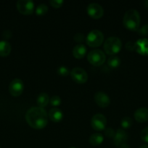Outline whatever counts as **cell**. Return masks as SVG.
<instances>
[{"label": "cell", "mask_w": 148, "mask_h": 148, "mask_svg": "<svg viewBox=\"0 0 148 148\" xmlns=\"http://www.w3.org/2000/svg\"><path fill=\"white\" fill-rule=\"evenodd\" d=\"M26 120L32 128H44L48 123V114L46 110L39 106L31 107L26 114Z\"/></svg>", "instance_id": "1"}, {"label": "cell", "mask_w": 148, "mask_h": 148, "mask_svg": "<svg viewBox=\"0 0 148 148\" xmlns=\"http://www.w3.org/2000/svg\"><path fill=\"white\" fill-rule=\"evenodd\" d=\"M140 14L134 9H131L126 12L123 16V23L125 27L130 30H138L140 25Z\"/></svg>", "instance_id": "2"}, {"label": "cell", "mask_w": 148, "mask_h": 148, "mask_svg": "<svg viewBox=\"0 0 148 148\" xmlns=\"http://www.w3.org/2000/svg\"><path fill=\"white\" fill-rule=\"evenodd\" d=\"M122 47V42L119 38L111 36L107 38L104 43V51L110 55L118 53Z\"/></svg>", "instance_id": "3"}, {"label": "cell", "mask_w": 148, "mask_h": 148, "mask_svg": "<svg viewBox=\"0 0 148 148\" xmlns=\"http://www.w3.org/2000/svg\"><path fill=\"white\" fill-rule=\"evenodd\" d=\"M104 40V35L100 30H92L87 34L86 41L90 47L100 46Z\"/></svg>", "instance_id": "4"}, {"label": "cell", "mask_w": 148, "mask_h": 148, "mask_svg": "<svg viewBox=\"0 0 148 148\" xmlns=\"http://www.w3.org/2000/svg\"><path fill=\"white\" fill-rule=\"evenodd\" d=\"M87 59L94 66H100L105 62L106 56L100 49H94L87 55Z\"/></svg>", "instance_id": "5"}, {"label": "cell", "mask_w": 148, "mask_h": 148, "mask_svg": "<svg viewBox=\"0 0 148 148\" xmlns=\"http://www.w3.org/2000/svg\"><path fill=\"white\" fill-rule=\"evenodd\" d=\"M91 125L94 130L102 131L105 129L107 125V119L102 114H95L91 118Z\"/></svg>", "instance_id": "6"}, {"label": "cell", "mask_w": 148, "mask_h": 148, "mask_svg": "<svg viewBox=\"0 0 148 148\" xmlns=\"http://www.w3.org/2000/svg\"><path fill=\"white\" fill-rule=\"evenodd\" d=\"M17 8L22 14H30L34 10V2L31 0H19L17 2Z\"/></svg>", "instance_id": "7"}, {"label": "cell", "mask_w": 148, "mask_h": 148, "mask_svg": "<svg viewBox=\"0 0 148 148\" xmlns=\"http://www.w3.org/2000/svg\"><path fill=\"white\" fill-rule=\"evenodd\" d=\"M23 89H24L23 82L18 78L12 79L9 85V91L13 96H19L21 95Z\"/></svg>", "instance_id": "8"}, {"label": "cell", "mask_w": 148, "mask_h": 148, "mask_svg": "<svg viewBox=\"0 0 148 148\" xmlns=\"http://www.w3.org/2000/svg\"><path fill=\"white\" fill-rule=\"evenodd\" d=\"M71 76L72 79L78 83H84L88 79L87 72L81 67L73 68L71 72Z\"/></svg>", "instance_id": "9"}, {"label": "cell", "mask_w": 148, "mask_h": 148, "mask_svg": "<svg viewBox=\"0 0 148 148\" xmlns=\"http://www.w3.org/2000/svg\"><path fill=\"white\" fill-rule=\"evenodd\" d=\"M86 10L89 15L94 19L100 18L104 14V10L102 7L98 3H91L87 6Z\"/></svg>", "instance_id": "10"}, {"label": "cell", "mask_w": 148, "mask_h": 148, "mask_svg": "<svg viewBox=\"0 0 148 148\" xmlns=\"http://www.w3.org/2000/svg\"><path fill=\"white\" fill-rule=\"evenodd\" d=\"M94 100L97 105L100 107H107L110 105V97L102 91H98L94 95Z\"/></svg>", "instance_id": "11"}, {"label": "cell", "mask_w": 148, "mask_h": 148, "mask_svg": "<svg viewBox=\"0 0 148 148\" xmlns=\"http://www.w3.org/2000/svg\"><path fill=\"white\" fill-rule=\"evenodd\" d=\"M135 51L139 54L147 56L148 55V38H142L135 42Z\"/></svg>", "instance_id": "12"}, {"label": "cell", "mask_w": 148, "mask_h": 148, "mask_svg": "<svg viewBox=\"0 0 148 148\" xmlns=\"http://www.w3.org/2000/svg\"><path fill=\"white\" fill-rule=\"evenodd\" d=\"M127 140L128 134L124 130H122V129H118L115 132V134L113 137V140H114V143L116 146L120 147L122 145L125 144Z\"/></svg>", "instance_id": "13"}, {"label": "cell", "mask_w": 148, "mask_h": 148, "mask_svg": "<svg viewBox=\"0 0 148 148\" xmlns=\"http://www.w3.org/2000/svg\"><path fill=\"white\" fill-rule=\"evenodd\" d=\"M134 118L136 121L140 123L148 121V108L145 107L138 108L134 113Z\"/></svg>", "instance_id": "14"}, {"label": "cell", "mask_w": 148, "mask_h": 148, "mask_svg": "<svg viewBox=\"0 0 148 148\" xmlns=\"http://www.w3.org/2000/svg\"><path fill=\"white\" fill-rule=\"evenodd\" d=\"M48 116L54 122H59L63 118V113L59 108H53L49 110Z\"/></svg>", "instance_id": "15"}, {"label": "cell", "mask_w": 148, "mask_h": 148, "mask_svg": "<svg viewBox=\"0 0 148 148\" xmlns=\"http://www.w3.org/2000/svg\"><path fill=\"white\" fill-rule=\"evenodd\" d=\"M86 48L83 44H78L73 49V54L76 59H81L86 53Z\"/></svg>", "instance_id": "16"}, {"label": "cell", "mask_w": 148, "mask_h": 148, "mask_svg": "<svg viewBox=\"0 0 148 148\" xmlns=\"http://www.w3.org/2000/svg\"><path fill=\"white\" fill-rule=\"evenodd\" d=\"M11 45L7 40H0V56H7L11 52Z\"/></svg>", "instance_id": "17"}, {"label": "cell", "mask_w": 148, "mask_h": 148, "mask_svg": "<svg viewBox=\"0 0 148 148\" xmlns=\"http://www.w3.org/2000/svg\"><path fill=\"white\" fill-rule=\"evenodd\" d=\"M49 97L46 92H41V93L39 94L37 97V104L39 105V107L41 108H44V107L46 106L47 104L49 103Z\"/></svg>", "instance_id": "18"}, {"label": "cell", "mask_w": 148, "mask_h": 148, "mask_svg": "<svg viewBox=\"0 0 148 148\" xmlns=\"http://www.w3.org/2000/svg\"><path fill=\"white\" fill-rule=\"evenodd\" d=\"M103 140H104V137H103L102 134H100V133H94L89 137L90 144L94 146L101 145Z\"/></svg>", "instance_id": "19"}, {"label": "cell", "mask_w": 148, "mask_h": 148, "mask_svg": "<svg viewBox=\"0 0 148 148\" xmlns=\"http://www.w3.org/2000/svg\"><path fill=\"white\" fill-rule=\"evenodd\" d=\"M120 59L117 56H111L107 59V64L111 68H116L120 65Z\"/></svg>", "instance_id": "20"}, {"label": "cell", "mask_w": 148, "mask_h": 148, "mask_svg": "<svg viewBox=\"0 0 148 148\" xmlns=\"http://www.w3.org/2000/svg\"><path fill=\"white\" fill-rule=\"evenodd\" d=\"M48 8L47 5L45 4H40L37 6L36 9V13L38 15H44V14H46L48 12Z\"/></svg>", "instance_id": "21"}, {"label": "cell", "mask_w": 148, "mask_h": 148, "mask_svg": "<svg viewBox=\"0 0 148 148\" xmlns=\"http://www.w3.org/2000/svg\"><path fill=\"white\" fill-rule=\"evenodd\" d=\"M132 124V119L129 116H125L122 119L121 121H120V125L123 129H129L131 127Z\"/></svg>", "instance_id": "22"}, {"label": "cell", "mask_w": 148, "mask_h": 148, "mask_svg": "<svg viewBox=\"0 0 148 148\" xmlns=\"http://www.w3.org/2000/svg\"><path fill=\"white\" fill-rule=\"evenodd\" d=\"M57 72L58 75H61V76H67L70 73L69 69L65 66H59L57 69Z\"/></svg>", "instance_id": "23"}, {"label": "cell", "mask_w": 148, "mask_h": 148, "mask_svg": "<svg viewBox=\"0 0 148 148\" xmlns=\"http://www.w3.org/2000/svg\"><path fill=\"white\" fill-rule=\"evenodd\" d=\"M50 103L51 105L55 106L57 108V106L60 105L61 103V98H59L58 95H53L52 98H50Z\"/></svg>", "instance_id": "24"}, {"label": "cell", "mask_w": 148, "mask_h": 148, "mask_svg": "<svg viewBox=\"0 0 148 148\" xmlns=\"http://www.w3.org/2000/svg\"><path fill=\"white\" fill-rule=\"evenodd\" d=\"M140 137L145 143H148V127H145L140 133Z\"/></svg>", "instance_id": "25"}, {"label": "cell", "mask_w": 148, "mask_h": 148, "mask_svg": "<svg viewBox=\"0 0 148 148\" xmlns=\"http://www.w3.org/2000/svg\"><path fill=\"white\" fill-rule=\"evenodd\" d=\"M137 31L140 36H148V24L144 25L142 27L138 29Z\"/></svg>", "instance_id": "26"}, {"label": "cell", "mask_w": 148, "mask_h": 148, "mask_svg": "<svg viewBox=\"0 0 148 148\" xmlns=\"http://www.w3.org/2000/svg\"><path fill=\"white\" fill-rule=\"evenodd\" d=\"M104 134H105V135L107 136V137H110V138H112V137H114L115 136V130H113V128H111V127H107V128L105 129V130H104Z\"/></svg>", "instance_id": "27"}, {"label": "cell", "mask_w": 148, "mask_h": 148, "mask_svg": "<svg viewBox=\"0 0 148 148\" xmlns=\"http://www.w3.org/2000/svg\"><path fill=\"white\" fill-rule=\"evenodd\" d=\"M63 0H51L49 1V4L53 7H60L63 4Z\"/></svg>", "instance_id": "28"}, {"label": "cell", "mask_w": 148, "mask_h": 148, "mask_svg": "<svg viewBox=\"0 0 148 148\" xmlns=\"http://www.w3.org/2000/svg\"><path fill=\"white\" fill-rule=\"evenodd\" d=\"M73 38H74V40H75L76 42H79V43H81V42H83L84 40L85 36H84V35L83 34V33H76L75 36H74Z\"/></svg>", "instance_id": "29"}, {"label": "cell", "mask_w": 148, "mask_h": 148, "mask_svg": "<svg viewBox=\"0 0 148 148\" xmlns=\"http://www.w3.org/2000/svg\"><path fill=\"white\" fill-rule=\"evenodd\" d=\"M135 46H136L135 42L129 41L126 44V48L129 51H135Z\"/></svg>", "instance_id": "30"}, {"label": "cell", "mask_w": 148, "mask_h": 148, "mask_svg": "<svg viewBox=\"0 0 148 148\" xmlns=\"http://www.w3.org/2000/svg\"><path fill=\"white\" fill-rule=\"evenodd\" d=\"M120 148H130L129 147V145L128 144H126V143H125V144L122 145L120 146Z\"/></svg>", "instance_id": "31"}, {"label": "cell", "mask_w": 148, "mask_h": 148, "mask_svg": "<svg viewBox=\"0 0 148 148\" xmlns=\"http://www.w3.org/2000/svg\"><path fill=\"white\" fill-rule=\"evenodd\" d=\"M144 4H145V6L147 7V8H148V0H146V1H145V2H144Z\"/></svg>", "instance_id": "32"}, {"label": "cell", "mask_w": 148, "mask_h": 148, "mask_svg": "<svg viewBox=\"0 0 148 148\" xmlns=\"http://www.w3.org/2000/svg\"><path fill=\"white\" fill-rule=\"evenodd\" d=\"M139 148H148V145H142Z\"/></svg>", "instance_id": "33"}, {"label": "cell", "mask_w": 148, "mask_h": 148, "mask_svg": "<svg viewBox=\"0 0 148 148\" xmlns=\"http://www.w3.org/2000/svg\"><path fill=\"white\" fill-rule=\"evenodd\" d=\"M69 148H75V147H69Z\"/></svg>", "instance_id": "34"}, {"label": "cell", "mask_w": 148, "mask_h": 148, "mask_svg": "<svg viewBox=\"0 0 148 148\" xmlns=\"http://www.w3.org/2000/svg\"><path fill=\"white\" fill-rule=\"evenodd\" d=\"M0 148H1V147H0Z\"/></svg>", "instance_id": "35"}]
</instances>
